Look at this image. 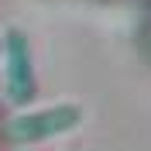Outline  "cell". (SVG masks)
<instances>
[{
  "mask_svg": "<svg viewBox=\"0 0 151 151\" xmlns=\"http://www.w3.org/2000/svg\"><path fill=\"white\" fill-rule=\"evenodd\" d=\"M83 117L86 110L79 103H55V106H45V110H28V113L4 120V137L17 148H35V144H45V141H55V137L79 131Z\"/></svg>",
  "mask_w": 151,
  "mask_h": 151,
  "instance_id": "cell-1",
  "label": "cell"
},
{
  "mask_svg": "<svg viewBox=\"0 0 151 151\" xmlns=\"http://www.w3.org/2000/svg\"><path fill=\"white\" fill-rule=\"evenodd\" d=\"M4 89L14 106H31L38 100V76H35V55H31V41L24 31L10 28L4 35Z\"/></svg>",
  "mask_w": 151,
  "mask_h": 151,
  "instance_id": "cell-2",
  "label": "cell"
},
{
  "mask_svg": "<svg viewBox=\"0 0 151 151\" xmlns=\"http://www.w3.org/2000/svg\"><path fill=\"white\" fill-rule=\"evenodd\" d=\"M0 55H4V35H0Z\"/></svg>",
  "mask_w": 151,
  "mask_h": 151,
  "instance_id": "cell-3",
  "label": "cell"
}]
</instances>
